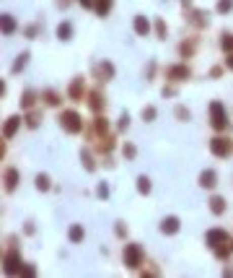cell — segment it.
<instances>
[{
  "mask_svg": "<svg viewBox=\"0 0 233 278\" xmlns=\"http://www.w3.org/2000/svg\"><path fill=\"white\" fill-rule=\"evenodd\" d=\"M210 122L215 130H225L228 128V112L223 107V102H213L210 104Z\"/></svg>",
  "mask_w": 233,
  "mask_h": 278,
  "instance_id": "cell-1",
  "label": "cell"
},
{
  "mask_svg": "<svg viewBox=\"0 0 233 278\" xmlns=\"http://www.w3.org/2000/svg\"><path fill=\"white\" fill-rule=\"evenodd\" d=\"M60 125H62L67 133H81L83 120H81V114H78V112L67 109V112H62V114H60Z\"/></svg>",
  "mask_w": 233,
  "mask_h": 278,
  "instance_id": "cell-2",
  "label": "cell"
},
{
  "mask_svg": "<svg viewBox=\"0 0 233 278\" xmlns=\"http://www.w3.org/2000/svg\"><path fill=\"white\" fill-rule=\"evenodd\" d=\"M125 265L132 268V270L143 265V247L140 244H127L125 247Z\"/></svg>",
  "mask_w": 233,
  "mask_h": 278,
  "instance_id": "cell-3",
  "label": "cell"
},
{
  "mask_svg": "<svg viewBox=\"0 0 233 278\" xmlns=\"http://www.w3.org/2000/svg\"><path fill=\"white\" fill-rule=\"evenodd\" d=\"M23 270V263H21V255L18 252H8L6 260H3V273L6 275H16Z\"/></svg>",
  "mask_w": 233,
  "mask_h": 278,
  "instance_id": "cell-4",
  "label": "cell"
},
{
  "mask_svg": "<svg viewBox=\"0 0 233 278\" xmlns=\"http://www.w3.org/2000/svg\"><path fill=\"white\" fill-rule=\"evenodd\" d=\"M205 239H207V244L213 247V250H218L220 244H225V242H228V234H225V229H210Z\"/></svg>",
  "mask_w": 233,
  "mask_h": 278,
  "instance_id": "cell-5",
  "label": "cell"
},
{
  "mask_svg": "<svg viewBox=\"0 0 233 278\" xmlns=\"http://www.w3.org/2000/svg\"><path fill=\"white\" fill-rule=\"evenodd\" d=\"M210 151H213L215 156H220V159H225L230 153V143L225 141V138H213V141H210Z\"/></svg>",
  "mask_w": 233,
  "mask_h": 278,
  "instance_id": "cell-6",
  "label": "cell"
},
{
  "mask_svg": "<svg viewBox=\"0 0 233 278\" xmlns=\"http://www.w3.org/2000/svg\"><path fill=\"white\" fill-rule=\"evenodd\" d=\"M166 76L171 81H186V78H189V71H186L184 65H171L169 71H166Z\"/></svg>",
  "mask_w": 233,
  "mask_h": 278,
  "instance_id": "cell-7",
  "label": "cell"
},
{
  "mask_svg": "<svg viewBox=\"0 0 233 278\" xmlns=\"http://www.w3.org/2000/svg\"><path fill=\"white\" fill-rule=\"evenodd\" d=\"M200 184H202V188H215V184H218V174L213 172V169H205L202 174H200Z\"/></svg>",
  "mask_w": 233,
  "mask_h": 278,
  "instance_id": "cell-8",
  "label": "cell"
},
{
  "mask_svg": "<svg viewBox=\"0 0 233 278\" xmlns=\"http://www.w3.org/2000/svg\"><path fill=\"white\" fill-rule=\"evenodd\" d=\"M18 128H21V117H18V114H13V117H8V122L3 128V138H13Z\"/></svg>",
  "mask_w": 233,
  "mask_h": 278,
  "instance_id": "cell-9",
  "label": "cell"
},
{
  "mask_svg": "<svg viewBox=\"0 0 233 278\" xmlns=\"http://www.w3.org/2000/svg\"><path fill=\"white\" fill-rule=\"evenodd\" d=\"M161 231H163V234H176V231H179V219L176 216L163 219L161 221Z\"/></svg>",
  "mask_w": 233,
  "mask_h": 278,
  "instance_id": "cell-10",
  "label": "cell"
},
{
  "mask_svg": "<svg viewBox=\"0 0 233 278\" xmlns=\"http://www.w3.org/2000/svg\"><path fill=\"white\" fill-rule=\"evenodd\" d=\"M135 32H137L140 37H148V32H150V21H148L145 16H135Z\"/></svg>",
  "mask_w": 233,
  "mask_h": 278,
  "instance_id": "cell-11",
  "label": "cell"
},
{
  "mask_svg": "<svg viewBox=\"0 0 233 278\" xmlns=\"http://www.w3.org/2000/svg\"><path fill=\"white\" fill-rule=\"evenodd\" d=\"M21 182V174H18V169H6V190L11 193V190H16V184Z\"/></svg>",
  "mask_w": 233,
  "mask_h": 278,
  "instance_id": "cell-12",
  "label": "cell"
},
{
  "mask_svg": "<svg viewBox=\"0 0 233 278\" xmlns=\"http://www.w3.org/2000/svg\"><path fill=\"white\" fill-rule=\"evenodd\" d=\"M70 242H73V244H78V242H83V237H86V231H83V226L81 224H73V226H70Z\"/></svg>",
  "mask_w": 233,
  "mask_h": 278,
  "instance_id": "cell-13",
  "label": "cell"
},
{
  "mask_svg": "<svg viewBox=\"0 0 233 278\" xmlns=\"http://www.w3.org/2000/svg\"><path fill=\"white\" fill-rule=\"evenodd\" d=\"M81 97H83V81L75 78L73 83H70V99H73V102H81Z\"/></svg>",
  "mask_w": 233,
  "mask_h": 278,
  "instance_id": "cell-14",
  "label": "cell"
},
{
  "mask_svg": "<svg viewBox=\"0 0 233 278\" xmlns=\"http://www.w3.org/2000/svg\"><path fill=\"white\" fill-rule=\"evenodd\" d=\"M70 37H73V26L67 24V21H62V24L57 26V39H62V42H67Z\"/></svg>",
  "mask_w": 233,
  "mask_h": 278,
  "instance_id": "cell-15",
  "label": "cell"
},
{
  "mask_svg": "<svg viewBox=\"0 0 233 278\" xmlns=\"http://www.w3.org/2000/svg\"><path fill=\"white\" fill-rule=\"evenodd\" d=\"M210 211H213L215 216H220V213L225 211V200H223L220 195H215L213 200H210Z\"/></svg>",
  "mask_w": 233,
  "mask_h": 278,
  "instance_id": "cell-16",
  "label": "cell"
},
{
  "mask_svg": "<svg viewBox=\"0 0 233 278\" xmlns=\"http://www.w3.org/2000/svg\"><path fill=\"white\" fill-rule=\"evenodd\" d=\"M101 73H104V78H101V81H111V78H114V65L104 60V63L99 65V76H101Z\"/></svg>",
  "mask_w": 233,
  "mask_h": 278,
  "instance_id": "cell-17",
  "label": "cell"
},
{
  "mask_svg": "<svg viewBox=\"0 0 233 278\" xmlns=\"http://www.w3.org/2000/svg\"><path fill=\"white\" fill-rule=\"evenodd\" d=\"M34 102H36V91H34V88H26V91H23V99H21V104L29 109V107H34Z\"/></svg>",
  "mask_w": 233,
  "mask_h": 278,
  "instance_id": "cell-18",
  "label": "cell"
},
{
  "mask_svg": "<svg viewBox=\"0 0 233 278\" xmlns=\"http://www.w3.org/2000/svg\"><path fill=\"white\" fill-rule=\"evenodd\" d=\"M13 32H16V21L11 13H6L3 16V34H13Z\"/></svg>",
  "mask_w": 233,
  "mask_h": 278,
  "instance_id": "cell-19",
  "label": "cell"
},
{
  "mask_svg": "<svg viewBox=\"0 0 233 278\" xmlns=\"http://www.w3.org/2000/svg\"><path fill=\"white\" fill-rule=\"evenodd\" d=\"M52 184H50V177L47 174H36V190H42V193H47Z\"/></svg>",
  "mask_w": 233,
  "mask_h": 278,
  "instance_id": "cell-20",
  "label": "cell"
},
{
  "mask_svg": "<svg viewBox=\"0 0 233 278\" xmlns=\"http://www.w3.org/2000/svg\"><path fill=\"white\" fill-rule=\"evenodd\" d=\"M137 190L143 193V195H148L150 193V179L148 177H137Z\"/></svg>",
  "mask_w": 233,
  "mask_h": 278,
  "instance_id": "cell-21",
  "label": "cell"
},
{
  "mask_svg": "<svg viewBox=\"0 0 233 278\" xmlns=\"http://www.w3.org/2000/svg\"><path fill=\"white\" fill-rule=\"evenodd\" d=\"M26 60H29V52H21V55H18V60L13 63V73L23 71V65H26Z\"/></svg>",
  "mask_w": 233,
  "mask_h": 278,
  "instance_id": "cell-22",
  "label": "cell"
},
{
  "mask_svg": "<svg viewBox=\"0 0 233 278\" xmlns=\"http://www.w3.org/2000/svg\"><path fill=\"white\" fill-rule=\"evenodd\" d=\"M96 11H99V16H106V13L111 11V0H99V3H96Z\"/></svg>",
  "mask_w": 233,
  "mask_h": 278,
  "instance_id": "cell-23",
  "label": "cell"
},
{
  "mask_svg": "<svg viewBox=\"0 0 233 278\" xmlns=\"http://www.w3.org/2000/svg\"><path fill=\"white\" fill-rule=\"evenodd\" d=\"M81 159H83V164H86V169H88V172L96 169V167H93V159H91V153H88V151H83V153H81Z\"/></svg>",
  "mask_w": 233,
  "mask_h": 278,
  "instance_id": "cell-24",
  "label": "cell"
},
{
  "mask_svg": "<svg viewBox=\"0 0 233 278\" xmlns=\"http://www.w3.org/2000/svg\"><path fill=\"white\" fill-rule=\"evenodd\" d=\"M143 117H145V122H153L156 120V107H145L143 109Z\"/></svg>",
  "mask_w": 233,
  "mask_h": 278,
  "instance_id": "cell-25",
  "label": "cell"
},
{
  "mask_svg": "<svg viewBox=\"0 0 233 278\" xmlns=\"http://www.w3.org/2000/svg\"><path fill=\"white\" fill-rule=\"evenodd\" d=\"M233 8V0H220L218 3V13H228Z\"/></svg>",
  "mask_w": 233,
  "mask_h": 278,
  "instance_id": "cell-26",
  "label": "cell"
},
{
  "mask_svg": "<svg viewBox=\"0 0 233 278\" xmlns=\"http://www.w3.org/2000/svg\"><path fill=\"white\" fill-rule=\"evenodd\" d=\"M223 50L233 52V34H225V37H223Z\"/></svg>",
  "mask_w": 233,
  "mask_h": 278,
  "instance_id": "cell-27",
  "label": "cell"
},
{
  "mask_svg": "<svg viewBox=\"0 0 233 278\" xmlns=\"http://www.w3.org/2000/svg\"><path fill=\"white\" fill-rule=\"evenodd\" d=\"M91 107H93V109H99V107H104V97H99V94H93V97H91Z\"/></svg>",
  "mask_w": 233,
  "mask_h": 278,
  "instance_id": "cell-28",
  "label": "cell"
},
{
  "mask_svg": "<svg viewBox=\"0 0 233 278\" xmlns=\"http://www.w3.org/2000/svg\"><path fill=\"white\" fill-rule=\"evenodd\" d=\"M176 117L186 122V120H189V109H184V107H176Z\"/></svg>",
  "mask_w": 233,
  "mask_h": 278,
  "instance_id": "cell-29",
  "label": "cell"
},
{
  "mask_svg": "<svg viewBox=\"0 0 233 278\" xmlns=\"http://www.w3.org/2000/svg\"><path fill=\"white\" fill-rule=\"evenodd\" d=\"M39 120H42V117H39L36 112H34V114H29V125H31V128H36V125H39Z\"/></svg>",
  "mask_w": 233,
  "mask_h": 278,
  "instance_id": "cell-30",
  "label": "cell"
},
{
  "mask_svg": "<svg viewBox=\"0 0 233 278\" xmlns=\"http://www.w3.org/2000/svg\"><path fill=\"white\" fill-rule=\"evenodd\" d=\"M156 32H158L161 37H166V24H163V21H158V24H156Z\"/></svg>",
  "mask_w": 233,
  "mask_h": 278,
  "instance_id": "cell-31",
  "label": "cell"
},
{
  "mask_svg": "<svg viewBox=\"0 0 233 278\" xmlns=\"http://www.w3.org/2000/svg\"><path fill=\"white\" fill-rule=\"evenodd\" d=\"M36 32H39V29H36L34 24H31V26H26V37H29V39H34V37H36Z\"/></svg>",
  "mask_w": 233,
  "mask_h": 278,
  "instance_id": "cell-32",
  "label": "cell"
},
{
  "mask_svg": "<svg viewBox=\"0 0 233 278\" xmlns=\"http://www.w3.org/2000/svg\"><path fill=\"white\" fill-rule=\"evenodd\" d=\"M47 102H50V104H57L60 99L55 97V91H47Z\"/></svg>",
  "mask_w": 233,
  "mask_h": 278,
  "instance_id": "cell-33",
  "label": "cell"
},
{
  "mask_svg": "<svg viewBox=\"0 0 233 278\" xmlns=\"http://www.w3.org/2000/svg\"><path fill=\"white\" fill-rule=\"evenodd\" d=\"M96 130H101V133L106 130V120H104V117H99V120H96Z\"/></svg>",
  "mask_w": 233,
  "mask_h": 278,
  "instance_id": "cell-34",
  "label": "cell"
},
{
  "mask_svg": "<svg viewBox=\"0 0 233 278\" xmlns=\"http://www.w3.org/2000/svg\"><path fill=\"white\" fill-rule=\"evenodd\" d=\"M125 156L127 159H135V146H125Z\"/></svg>",
  "mask_w": 233,
  "mask_h": 278,
  "instance_id": "cell-35",
  "label": "cell"
},
{
  "mask_svg": "<svg viewBox=\"0 0 233 278\" xmlns=\"http://www.w3.org/2000/svg\"><path fill=\"white\" fill-rule=\"evenodd\" d=\"M127 120H130L127 114H122V117H120V130H127Z\"/></svg>",
  "mask_w": 233,
  "mask_h": 278,
  "instance_id": "cell-36",
  "label": "cell"
},
{
  "mask_svg": "<svg viewBox=\"0 0 233 278\" xmlns=\"http://www.w3.org/2000/svg\"><path fill=\"white\" fill-rule=\"evenodd\" d=\"M99 195H101V198L109 195V188H106V184H99Z\"/></svg>",
  "mask_w": 233,
  "mask_h": 278,
  "instance_id": "cell-37",
  "label": "cell"
},
{
  "mask_svg": "<svg viewBox=\"0 0 233 278\" xmlns=\"http://www.w3.org/2000/svg\"><path fill=\"white\" fill-rule=\"evenodd\" d=\"M225 65H228L230 71H233V55H230V57H225Z\"/></svg>",
  "mask_w": 233,
  "mask_h": 278,
  "instance_id": "cell-38",
  "label": "cell"
},
{
  "mask_svg": "<svg viewBox=\"0 0 233 278\" xmlns=\"http://www.w3.org/2000/svg\"><path fill=\"white\" fill-rule=\"evenodd\" d=\"M81 3H83L86 8H91V6H93V3H91V0H81Z\"/></svg>",
  "mask_w": 233,
  "mask_h": 278,
  "instance_id": "cell-39",
  "label": "cell"
},
{
  "mask_svg": "<svg viewBox=\"0 0 233 278\" xmlns=\"http://www.w3.org/2000/svg\"><path fill=\"white\" fill-rule=\"evenodd\" d=\"M230 250H233V247H230Z\"/></svg>",
  "mask_w": 233,
  "mask_h": 278,
  "instance_id": "cell-40",
  "label": "cell"
}]
</instances>
